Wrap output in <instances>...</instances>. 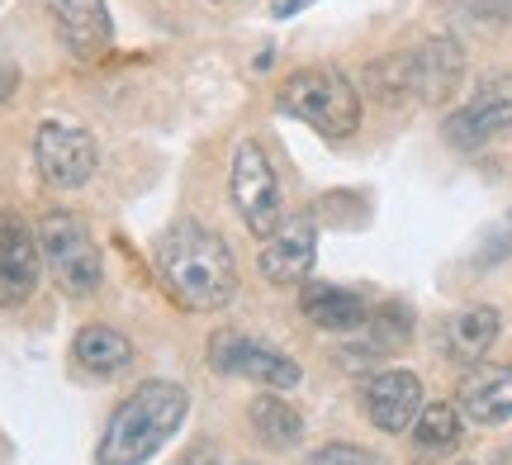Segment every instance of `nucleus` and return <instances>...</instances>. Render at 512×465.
I'll return each instance as SVG.
<instances>
[{
    "instance_id": "9d476101",
    "label": "nucleus",
    "mask_w": 512,
    "mask_h": 465,
    "mask_svg": "<svg viewBox=\"0 0 512 465\" xmlns=\"http://www.w3.org/2000/svg\"><path fill=\"white\" fill-rule=\"evenodd\" d=\"M43 252H38V228L19 209H0V309H19L38 290Z\"/></svg>"
},
{
    "instance_id": "f3484780",
    "label": "nucleus",
    "mask_w": 512,
    "mask_h": 465,
    "mask_svg": "<svg viewBox=\"0 0 512 465\" xmlns=\"http://www.w3.org/2000/svg\"><path fill=\"white\" fill-rule=\"evenodd\" d=\"M72 356L81 371L91 375H114L124 371L128 361H133V342H128L119 328H110V323H86L81 333H76L72 342Z\"/></svg>"
},
{
    "instance_id": "423d86ee",
    "label": "nucleus",
    "mask_w": 512,
    "mask_h": 465,
    "mask_svg": "<svg viewBox=\"0 0 512 465\" xmlns=\"http://www.w3.org/2000/svg\"><path fill=\"white\" fill-rule=\"evenodd\" d=\"M233 205H238L242 224L252 228L256 238H271L275 228L285 224V200H280V181L266 148L256 138H242L233 148Z\"/></svg>"
},
{
    "instance_id": "ddd939ff",
    "label": "nucleus",
    "mask_w": 512,
    "mask_h": 465,
    "mask_svg": "<svg viewBox=\"0 0 512 465\" xmlns=\"http://www.w3.org/2000/svg\"><path fill=\"white\" fill-rule=\"evenodd\" d=\"M48 15L57 24V38L76 57H100L110 48V10H105V0H48Z\"/></svg>"
},
{
    "instance_id": "39448f33",
    "label": "nucleus",
    "mask_w": 512,
    "mask_h": 465,
    "mask_svg": "<svg viewBox=\"0 0 512 465\" xmlns=\"http://www.w3.org/2000/svg\"><path fill=\"white\" fill-rule=\"evenodd\" d=\"M38 252L67 295H91L105 276V261H100V247H95L86 219H76L67 209H48L38 219Z\"/></svg>"
},
{
    "instance_id": "0eeeda50",
    "label": "nucleus",
    "mask_w": 512,
    "mask_h": 465,
    "mask_svg": "<svg viewBox=\"0 0 512 465\" xmlns=\"http://www.w3.org/2000/svg\"><path fill=\"white\" fill-rule=\"evenodd\" d=\"M34 162L43 171V181L53 190H76L95 176V162H100V148L95 138L81 124H67V119H43L34 133Z\"/></svg>"
},
{
    "instance_id": "7ed1b4c3",
    "label": "nucleus",
    "mask_w": 512,
    "mask_h": 465,
    "mask_svg": "<svg viewBox=\"0 0 512 465\" xmlns=\"http://www.w3.org/2000/svg\"><path fill=\"white\" fill-rule=\"evenodd\" d=\"M465 76V53L456 38H427L408 53H389L366 67L370 91L380 100H422L441 105Z\"/></svg>"
},
{
    "instance_id": "aec40b11",
    "label": "nucleus",
    "mask_w": 512,
    "mask_h": 465,
    "mask_svg": "<svg viewBox=\"0 0 512 465\" xmlns=\"http://www.w3.org/2000/svg\"><path fill=\"white\" fill-rule=\"evenodd\" d=\"M318 465H380V461L361 447H328V451H318Z\"/></svg>"
},
{
    "instance_id": "4468645a",
    "label": "nucleus",
    "mask_w": 512,
    "mask_h": 465,
    "mask_svg": "<svg viewBox=\"0 0 512 465\" xmlns=\"http://www.w3.org/2000/svg\"><path fill=\"white\" fill-rule=\"evenodd\" d=\"M503 333V318H498L494 304H465L456 314L446 318V333H441V347L456 366H479L489 347L498 342Z\"/></svg>"
},
{
    "instance_id": "5701e85b",
    "label": "nucleus",
    "mask_w": 512,
    "mask_h": 465,
    "mask_svg": "<svg viewBox=\"0 0 512 465\" xmlns=\"http://www.w3.org/2000/svg\"><path fill=\"white\" fill-rule=\"evenodd\" d=\"M313 0H280L275 5V19H290V15H299V10H309Z\"/></svg>"
},
{
    "instance_id": "a211bd4d",
    "label": "nucleus",
    "mask_w": 512,
    "mask_h": 465,
    "mask_svg": "<svg viewBox=\"0 0 512 465\" xmlns=\"http://www.w3.org/2000/svg\"><path fill=\"white\" fill-rule=\"evenodd\" d=\"M247 418H252V432L266 442V447L285 451L294 447L299 437H304V418L285 404V399H275V394H256L252 409H247Z\"/></svg>"
},
{
    "instance_id": "9b49d317",
    "label": "nucleus",
    "mask_w": 512,
    "mask_h": 465,
    "mask_svg": "<svg viewBox=\"0 0 512 465\" xmlns=\"http://www.w3.org/2000/svg\"><path fill=\"white\" fill-rule=\"evenodd\" d=\"M361 409L380 432H408L422 413V380L413 371H380L361 385Z\"/></svg>"
},
{
    "instance_id": "b1692460",
    "label": "nucleus",
    "mask_w": 512,
    "mask_h": 465,
    "mask_svg": "<svg viewBox=\"0 0 512 465\" xmlns=\"http://www.w3.org/2000/svg\"><path fill=\"white\" fill-rule=\"evenodd\" d=\"M460 465H470V461H460Z\"/></svg>"
},
{
    "instance_id": "f03ea898",
    "label": "nucleus",
    "mask_w": 512,
    "mask_h": 465,
    "mask_svg": "<svg viewBox=\"0 0 512 465\" xmlns=\"http://www.w3.org/2000/svg\"><path fill=\"white\" fill-rule=\"evenodd\" d=\"M190 394L176 380H147L110 413V428L95 447V465H147L181 432Z\"/></svg>"
},
{
    "instance_id": "412c9836",
    "label": "nucleus",
    "mask_w": 512,
    "mask_h": 465,
    "mask_svg": "<svg viewBox=\"0 0 512 465\" xmlns=\"http://www.w3.org/2000/svg\"><path fill=\"white\" fill-rule=\"evenodd\" d=\"M479 15L498 19V24H512V0H479Z\"/></svg>"
},
{
    "instance_id": "4be33fe9",
    "label": "nucleus",
    "mask_w": 512,
    "mask_h": 465,
    "mask_svg": "<svg viewBox=\"0 0 512 465\" xmlns=\"http://www.w3.org/2000/svg\"><path fill=\"white\" fill-rule=\"evenodd\" d=\"M15 86H19V67L0 57V100H10V95H15Z\"/></svg>"
},
{
    "instance_id": "6e6552de",
    "label": "nucleus",
    "mask_w": 512,
    "mask_h": 465,
    "mask_svg": "<svg viewBox=\"0 0 512 465\" xmlns=\"http://www.w3.org/2000/svg\"><path fill=\"white\" fill-rule=\"evenodd\" d=\"M512 133V76H494L484 81L451 119H446V143L451 148H489L498 138Z\"/></svg>"
},
{
    "instance_id": "2eb2a0df",
    "label": "nucleus",
    "mask_w": 512,
    "mask_h": 465,
    "mask_svg": "<svg viewBox=\"0 0 512 465\" xmlns=\"http://www.w3.org/2000/svg\"><path fill=\"white\" fill-rule=\"evenodd\" d=\"M299 309L309 318L313 328H323V333H351V328H366L370 318V304L356 290L347 285H304V299H299Z\"/></svg>"
},
{
    "instance_id": "20e7f679",
    "label": "nucleus",
    "mask_w": 512,
    "mask_h": 465,
    "mask_svg": "<svg viewBox=\"0 0 512 465\" xmlns=\"http://www.w3.org/2000/svg\"><path fill=\"white\" fill-rule=\"evenodd\" d=\"M275 110L318 129L323 138H351L361 124V95L342 72L332 67H313V72H294L280 95H275Z\"/></svg>"
},
{
    "instance_id": "1a4fd4ad",
    "label": "nucleus",
    "mask_w": 512,
    "mask_h": 465,
    "mask_svg": "<svg viewBox=\"0 0 512 465\" xmlns=\"http://www.w3.org/2000/svg\"><path fill=\"white\" fill-rule=\"evenodd\" d=\"M209 366L223 375H242V380H256V385H266V390H294L304 371H299V361H290L285 352H275V347H261L252 337H238V333H219L209 342Z\"/></svg>"
},
{
    "instance_id": "6ab92c4d",
    "label": "nucleus",
    "mask_w": 512,
    "mask_h": 465,
    "mask_svg": "<svg viewBox=\"0 0 512 465\" xmlns=\"http://www.w3.org/2000/svg\"><path fill=\"white\" fill-rule=\"evenodd\" d=\"M460 442V409L456 404H422L413 423V447L422 456H446Z\"/></svg>"
},
{
    "instance_id": "dca6fc26",
    "label": "nucleus",
    "mask_w": 512,
    "mask_h": 465,
    "mask_svg": "<svg viewBox=\"0 0 512 465\" xmlns=\"http://www.w3.org/2000/svg\"><path fill=\"white\" fill-rule=\"evenodd\" d=\"M460 418L470 423H508L512 418V361L508 366H484L465 380L460 390Z\"/></svg>"
},
{
    "instance_id": "f8f14e48",
    "label": "nucleus",
    "mask_w": 512,
    "mask_h": 465,
    "mask_svg": "<svg viewBox=\"0 0 512 465\" xmlns=\"http://www.w3.org/2000/svg\"><path fill=\"white\" fill-rule=\"evenodd\" d=\"M313 257H318V233H313L309 219H290L280 224L261 247V276L271 285H299V280L313 271Z\"/></svg>"
},
{
    "instance_id": "f257e3e1",
    "label": "nucleus",
    "mask_w": 512,
    "mask_h": 465,
    "mask_svg": "<svg viewBox=\"0 0 512 465\" xmlns=\"http://www.w3.org/2000/svg\"><path fill=\"white\" fill-rule=\"evenodd\" d=\"M157 276L181 309L214 314L238 290V261H233V247L223 242V233L195 224V219H181L157 242Z\"/></svg>"
}]
</instances>
